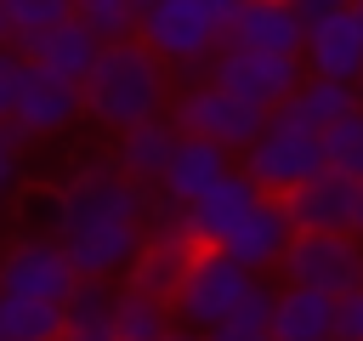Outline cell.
<instances>
[{"instance_id": "obj_1", "label": "cell", "mask_w": 363, "mask_h": 341, "mask_svg": "<svg viewBox=\"0 0 363 341\" xmlns=\"http://www.w3.org/2000/svg\"><path fill=\"white\" fill-rule=\"evenodd\" d=\"M147 188L113 159H91L57 188V244L79 278H119L147 239Z\"/></svg>"}, {"instance_id": "obj_2", "label": "cell", "mask_w": 363, "mask_h": 341, "mask_svg": "<svg viewBox=\"0 0 363 341\" xmlns=\"http://www.w3.org/2000/svg\"><path fill=\"white\" fill-rule=\"evenodd\" d=\"M170 102V68L142 45V40H108L85 80H79V114H91L108 131H130Z\"/></svg>"}, {"instance_id": "obj_3", "label": "cell", "mask_w": 363, "mask_h": 341, "mask_svg": "<svg viewBox=\"0 0 363 341\" xmlns=\"http://www.w3.org/2000/svg\"><path fill=\"white\" fill-rule=\"evenodd\" d=\"M136 40L164 63V68H199L221 45V17L204 0H142Z\"/></svg>"}, {"instance_id": "obj_4", "label": "cell", "mask_w": 363, "mask_h": 341, "mask_svg": "<svg viewBox=\"0 0 363 341\" xmlns=\"http://www.w3.org/2000/svg\"><path fill=\"white\" fill-rule=\"evenodd\" d=\"M250 284H255L250 267H238L233 256L199 244L193 261H187V273H182V284H176V296H170V318L187 324V330H216V324H227L238 313V301L250 296Z\"/></svg>"}, {"instance_id": "obj_5", "label": "cell", "mask_w": 363, "mask_h": 341, "mask_svg": "<svg viewBox=\"0 0 363 341\" xmlns=\"http://www.w3.org/2000/svg\"><path fill=\"white\" fill-rule=\"evenodd\" d=\"M318 170H323V136L306 131V125H295V119H284V114H267V125H261L255 142L244 148V176H250L267 199L301 188V182L318 176Z\"/></svg>"}, {"instance_id": "obj_6", "label": "cell", "mask_w": 363, "mask_h": 341, "mask_svg": "<svg viewBox=\"0 0 363 341\" xmlns=\"http://www.w3.org/2000/svg\"><path fill=\"white\" fill-rule=\"evenodd\" d=\"M278 273H284V284H301V290H318L335 301L363 284V239L357 233H289Z\"/></svg>"}, {"instance_id": "obj_7", "label": "cell", "mask_w": 363, "mask_h": 341, "mask_svg": "<svg viewBox=\"0 0 363 341\" xmlns=\"http://www.w3.org/2000/svg\"><path fill=\"white\" fill-rule=\"evenodd\" d=\"M170 125L182 131V136H204V142H216V148H250L255 142V131L267 125V114L261 108H250V102H238L233 91H221L216 80H204V85H193V91H182V102H176V114H170Z\"/></svg>"}, {"instance_id": "obj_8", "label": "cell", "mask_w": 363, "mask_h": 341, "mask_svg": "<svg viewBox=\"0 0 363 341\" xmlns=\"http://www.w3.org/2000/svg\"><path fill=\"white\" fill-rule=\"evenodd\" d=\"M306 68H301V57H278V51H238V45H216V57H210V80L221 85V91H233L238 102H250V108H261V114H272L289 91H295V80H301Z\"/></svg>"}, {"instance_id": "obj_9", "label": "cell", "mask_w": 363, "mask_h": 341, "mask_svg": "<svg viewBox=\"0 0 363 341\" xmlns=\"http://www.w3.org/2000/svg\"><path fill=\"white\" fill-rule=\"evenodd\" d=\"M261 199H267V193H261L244 170H233V165H227V176H216L199 199H187V205L176 210V222H182V233H187L193 244L221 250V239H227V233H233V227H238Z\"/></svg>"}, {"instance_id": "obj_10", "label": "cell", "mask_w": 363, "mask_h": 341, "mask_svg": "<svg viewBox=\"0 0 363 341\" xmlns=\"http://www.w3.org/2000/svg\"><path fill=\"white\" fill-rule=\"evenodd\" d=\"M193 239L182 233V222H176V205H164L159 210V227L142 239V250H136V261L125 267V290H136V296H153V301H164L170 307V296H176V284H182V273H187V261H193Z\"/></svg>"}, {"instance_id": "obj_11", "label": "cell", "mask_w": 363, "mask_h": 341, "mask_svg": "<svg viewBox=\"0 0 363 341\" xmlns=\"http://www.w3.org/2000/svg\"><path fill=\"white\" fill-rule=\"evenodd\" d=\"M79 284V273L68 267L57 239H17L0 256V296H28V301H57Z\"/></svg>"}, {"instance_id": "obj_12", "label": "cell", "mask_w": 363, "mask_h": 341, "mask_svg": "<svg viewBox=\"0 0 363 341\" xmlns=\"http://www.w3.org/2000/svg\"><path fill=\"white\" fill-rule=\"evenodd\" d=\"M79 119V85L74 80H57V74H45L40 63H28L23 68V91H17V108H11V131L23 136V142H34V136H57V131H68Z\"/></svg>"}, {"instance_id": "obj_13", "label": "cell", "mask_w": 363, "mask_h": 341, "mask_svg": "<svg viewBox=\"0 0 363 341\" xmlns=\"http://www.w3.org/2000/svg\"><path fill=\"white\" fill-rule=\"evenodd\" d=\"M352 199H357V182L329 170V165L318 176H306L301 188L278 193V205H284L295 233H352Z\"/></svg>"}, {"instance_id": "obj_14", "label": "cell", "mask_w": 363, "mask_h": 341, "mask_svg": "<svg viewBox=\"0 0 363 341\" xmlns=\"http://www.w3.org/2000/svg\"><path fill=\"white\" fill-rule=\"evenodd\" d=\"M301 68L318 74V80L357 85V74H363V28H357L352 6L306 23V34H301Z\"/></svg>"}, {"instance_id": "obj_15", "label": "cell", "mask_w": 363, "mask_h": 341, "mask_svg": "<svg viewBox=\"0 0 363 341\" xmlns=\"http://www.w3.org/2000/svg\"><path fill=\"white\" fill-rule=\"evenodd\" d=\"M301 11L289 0H238L227 28H221V45H238V51H278V57H301Z\"/></svg>"}, {"instance_id": "obj_16", "label": "cell", "mask_w": 363, "mask_h": 341, "mask_svg": "<svg viewBox=\"0 0 363 341\" xmlns=\"http://www.w3.org/2000/svg\"><path fill=\"white\" fill-rule=\"evenodd\" d=\"M17 51H23L28 63H40L45 74H57V80H74V85H79V80H85V68H91V57L102 51V40H96V34L68 11L62 23H51V28L28 34Z\"/></svg>"}, {"instance_id": "obj_17", "label": "cell", "mask_w": 363, "mask_h": 341, "mask_svg": "<svg viewBox=\"0 0 363 341\" xmlns=\"http://www.w3.org/2000/svg\"><path fill=\"white\" fill-rule=\"evenodd\" d=\"M289 216H284V205L278 199H261L227 239H221V256H233L238 267H250V273H267V267H278V256H284V244H289Z\"/></svg>"}, {"instance_id": "obj_18", "label": "cell", "mask_w": 363, "mask_h": 341, "mask_svg": "<svg viewBox=\"0 0 363 341\" xmlns=\"http://www.w3.org/2000/svg\"><path fill=\"white\" fill-rule=\"evenodd\" d=\"M216 176H227V148H216V142H204V136H176V148H170V159H164V170H159V193H164V205H187V199H199Z\"/></svg>"}, {"instance_id": "obj_19", "label": "cell", "mask_w": 363, "mask_h": 341, "mask_svg": "<svg viewBox=\"0 0 363 341\" xmlns=\"http://www.w3.org/2000/svg\"><path fill=\"white\" fill-rule=\"evenodd\" d=\"M335 335V301L301 284L272 290V313H267V341H329Z\"/></svg>"}, {"instance_id": "obj_20", "label": "cell", "mask_w": 363, "mask_h": 341, "mask_svg": "<svg viewBox=\"0 0 363 341\" xmlns=\"http://www.w3.org/2000/svg\"><path fill=\"white\" fill-rule=\"evenodd\" d=\"M352 108H357V85L301 74V80H295V91H289L272 114H284V119H295V125H306V131H329V125H335L340 114H352Z\"/></svg>"}, {"instance_id": "obj_21", "label": "cell", "mask_w": 363, "mask_h": 341, "mask_svg": "<svg viewBox=\"0 0 363 341\" xmlns=\"http://www.w3.org/2000/svg\"><path fill=\"white\" fill-rule=\"evenodd\" d=\"M176 125L164 119V114H153V119H142V125H130V131H119V148H113V165L130 176V182H159V170H164V159H170V148H176Z\"/></svg>"}, {"instance_id": "obj_22", "label": "cell", "mask_w": 363, "mask_h": 341, "mask_svg": "<svg viewBox=\"0 0 363 341\" xmlns=\"http://www.w3.org/2000/svg\"><path fill=\"white\" fill-rule=\"evenodd\" d=\"M62 335L68 341H113V290H108V278H79L62 296Z\"/></svg>"}, {"instance_id": "obj_23", "label": "cell", "mask_w": 363, "mask_h": 341, "mask_svg": "<svg viewBox=\"0 0 363 341\" xmlns=\"http://www.w3.org/2000/svg\"><path fill=\"white\" fill-rule=\"evenodd\" d=\"M164 324H170V307L164 301L136 296V290H119L113 296V341H153Z\"/></svg>"}, {"instance_id": "obj_24", "label": "cell", "mask_w": 363, "mask_h": 341, "mask_svg": "<svg viewBox=\"0 0 363 341\" xmlns=\"http://www.w3.org/2000/svg\"><path fill=\"white\" fill-rule=\"evenodd\" d=\"M318 136H323V165L352 176V182H363V102L352 114H340L329 131H318Z\"/></svg>"}, {"instance_id": "obj_25", "label": "cell", "mask_w": 363, "mask_h": 341, "mask_svg": "<svg viewBox=\"0 0 363 341\" xmlns=\"http://www.w3.org/2000/svg\"><path fill=\"white\" fill-rule=\"evenodd\" d=\"M74 17L108 45V40H136L142 0H74Z\"/></svg>"}, {"instance_id": "obj_26", "label": "cell", "mask_w": 363, "mask_h": 341, "mask_svg": "<svg viewBox=\"0 0 363 341\" xmlns=\"http://www.w3.org/2000/svg\"><path fill=\"white\" fill-rule=\"evenodd\" d=\"M68 11H74V0H0V17H6V28H11V45H23L28 34L62 23Z\"/></svg>"}, {"instance_id": "obj_27", "label": "cell", "mask_w": 363, "mask_h": 341, "mask_svg": "<svg viewBox=\"0 0 363 341\" xmlns=\"http://www.w3.org/2000/svg\"><path fill=\"white\" fill-rule=\"evenodd\" d=\"M23 68H28V57H23L17 45H0V119H11V108H17Z\"/></svg>"}, {"instance_id": "obj_28", "label": "cell", "mask_w": 363, "mask_h": 341, "mask_svg": "<svg viewBox=\"0 0 363 341\" xmlns=\"http://www.w3.org/2000/svg\"><path fill=\"white\" fill-rule=\"evenodd\" d=\"M335 341H363V284L335 296Z\"/></svg>"}, {"instance_id": "obj_29", "label": "cell", "mask_w": 363, "mask_h": 341, "mask_svg": "<svg viewBox=\"0 0 363 341\" xmlns=\"http://www.w3.org/2000/svg\"><path fill=\"white\" fill-rule=\"evenodd\" d=\"M17 165H23V136L0 119V205H6L11 188H17Z\"/></svg>"}, {"instance_id": "obj_30", "label": "cell", "mask_w": 363, "mask_h": 341, "mask_svg": "<svg viewBox=\"0 0 363 341\" xmlns=\"http://www.w3.org/2000/svg\"><path fill=\"white\" fill-rule=\"evenodd\" d=\"M204 341H267V330H255V324H238V318H227V324H216V330H199Z\"/></svg>"}, {"instance_id": "obj_31", "label": "cell", "mask_w": 363, "mask_h": 341, "mask_svg": "<svg viewBox=\"0 0 363 341\" xmlns=\"http://www.w3.org/2000/svg\"><path fill=\"white\" fill-rule=\"evenodd\" d=\"M153 341H204V335H199V330H187V324H176V318H170V324H164V330H159V335H153Z\"/></svg>"}, {"instance_id": "obj_32", "label": "cell", "mask_w": 363, "mask_h": 341, "mask_svg": "<svg viewBox=\"0 0 363 341\" xmlns=\"http://www.w3.org/2000/svg\"><path fill=\"white\" fill-rule=\"evenodd\" d=\"M352 233L363 239V182H357V199H352Z\"/></svg>"}, {"instance_id": "obj_33", "label": "cell", "mask_w": 363, "mask_h": 341, "mask_svg": "<svg viewBox=\"0 0 363 341\" xmlns=\"http://www.w3.org/2000/svg\"><path fill=\"white\" fill-rule=\"evenodd\" d=\"M204 6H210V11L221 17V28H227V17H233V6H238V0H204Z\"/></svg>"}, {"instance_id": "obj_34", "label": "cell", "mask_w": 363, "mask_h": 341, "mask_svg": "<svg viewBox=\"0 0 363 341\" xmlns=\"http://www.w3.org/2000/svg\"><path fill=\"white\" fill-rule=\"evenodd\" d=\"M352 17H357V28H363V0H352Z\"/></svg>"}, {"instance_id": "obj_35", "label": "cell", "mask_w": 363, "mask_h": 341, "mask_svg": "<svg viewBox=\"0 0 363 341\" xmlns=\"http://www.w3.org/2000/svg\"><path fill=\"white\" fill-rule=\"evenodd\" d=\"M0 45H11V28H6V17H0Z\"/></svg>"}, {"instance_id": "obj_36", "label": "cell", "mask_w": 363, "mask_h": 341, "mask_svg": "<svg viewBox=\"0 0 363 341\" xmlns=\"http://www.w3.org/2000/svg\"><path fill=\"white\" fill-rule=\"evenodd\" d=\"M51 341H68V335H51Z\"/></svg>"}, {"instance_id": "obj_37", "label": "cell", "mask_w": 363, "mask_h": 341, "mask_svg": "<svg viewBox=\"0 0 363 341\" xmlns=\"http://www.w3.org/2000/svg\"><path fill=\"white\" fill-rule=\"evenodd\" d=\"M329 341H335V335H329Z\"/></svg>"}]
</instances>
